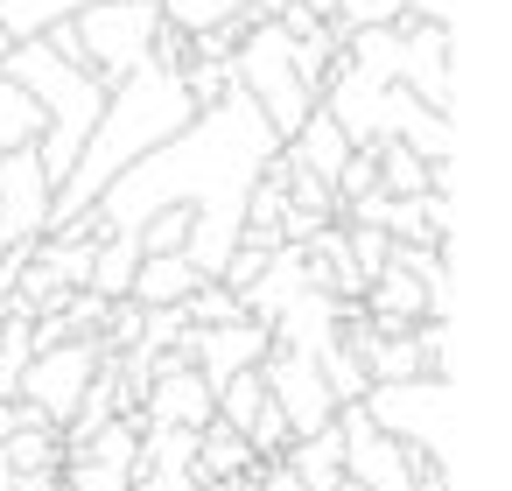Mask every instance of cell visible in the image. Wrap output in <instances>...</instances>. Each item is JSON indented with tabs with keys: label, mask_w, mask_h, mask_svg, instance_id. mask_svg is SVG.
Listing matches in <instances>:
<instances>
[{
	"label": "cell",
	"mask_w": 512,
	"mask_h": 491,
	"mask_svg": "<svg viewBox=\"0 0 512 491\" xmlns=\"http://www.w3.org/2000/svg\"><path fill=\"white\" fill-rule=\"evenodd\" d=\"M211 407H218V421H232V428L246 435V428L260 421V407H267V379H260V365L218 379V386H211Z\"/></svg>",
	"instance_id": "17"
},
{
	"label": "cell",
	"mask_w": 512,
	"mask_h": 491,
	"mask_svg": "<svg viewBox=\"0 0 512 491\" xmlns=\"http://www.w3.org/2000/svg\"><path fill=\"white\" fill-rule=\"evenodd\" d=\"M260 379H267V400H274V407H281V421H288V442H295V435H316V428H330V421H337V393L323 386V372H316V358H309V351L267 344Z\"/></svg>",
	"instance_id": "8"
},
{
	"label": "cell",
	"mask_w": 512,
	"mask_h": 491,
	"mask_svg": "<svg viewBox=\"0 0 512 491\" xmlns=\"http://www.w3.org/2000/svg\"><path fill=\"white\" fill-rule=\"evenodd\" d=\"M197 281H211V274H197L190 253H141V267H134V281H127V302H141V309H176Z\"/></svg>",
	"instance_id": "13"
},
{
	"label": "cell",
	"mask_w": 512,
	"mask_h": 491,
	"mask_svg": "<svg viewBox=\"0 0 512 491\" xmlns=\"http://www.w3.org/2000/svg\"><path fill=\"white\" fill-rule=\"evenodd\" d=\"M274 148H281L274 127L260 120V106H253V99L239 92V78H232V92H225L218 106H197L190 127H176L162 148H148L141 162H127L85 211H99L106 232H134V225H148L155 211L183 204V211H190L183 253H190L197 274H218L225 253L239 246L246 190H253V176L274 162Z\"/></svg>",
	"instance_id": "1"
},
{
	"label": "cell",
	"mask_w": 512,
	"mask_h": 491,
	"mask_svg": "<svg viewBox=\"0 0 512 491\" xmlns=\"http://www.w3.org/2000/svg\"><path fill=\"white\" fill-rule=\"evenodd\" d=\"M134 267H141V232H99L85 288H92V295H106V302H127V281H134Z\"/></svg>",
	"instance_id": "15"
},
{
	"label": "cell",
	"mask_w": 512,
	"mask_h": 491,
	"mask_svg": "<svg viewBox=\"0 0 512 491\" xmlns=\"http://www.w3.org/2000/svg\"><path fill=\"white\" fill-rule=\"evenodd\" d=\"M99 358H106V344L99 337H64V344H43L29 365H22V400L29 407H43V421L50 428H64L71 414H78V400H85V386L99 379Z\"/></svg>",
	"instance_id": "7"
},
{
	"label": "cell",
	"mask_w": 512,
	"mask_h": 491,
	"mask_svg": "<svg viewBox=\"0 0 512 491\" xmlns=\"http://www.w3.org/2000/svg\"><path fill=\"white\" fill-rule=\"evenodd\" d=\"M155 8H162V22H169V29L197 36V29H218V22H232V15H239V0H155Z\"/></svg>",
	"instance_id": "23"
},
{
	"label": "cell",
	"mask_w": 512,
	"mask_h": 491,
	"mask_svg": "<svg viewBox=\"0 0 512 491\" xmlns=\"http://www.w3.org/2000/svg\"><path fill=\"white\" fill-rule=\"evenodd\" d=\"M337 435H344V477L358 491H414V470H421L414 449L393 442L386 428H372V414L358 400L337 407Z\"/></svg>",
	"instance_id": "9"
},
{
	"label": "cell",
	"mask_w": 512,
	"mask_h": 491,
	"mask_svg": "<svg viewBox=\"0 0 512 491\" xmlns=\"http://www.w3.org/2000/svg\"><path fill=\"white\" fill-rule=\"evenodd\" d=\"M372 155H379V190H386V197H414V190H428V162H421L414 148L379 141Z\"/></svg>",
	"instance_id": "21"
},
{
	"label": "cell",
	"mask_w": 512,
	"mask_h": 491,
	"mask_svg": "<svg viewBox=\"0 0 512 491\" xmlns=\"http://www.w3.org/2000/svg\"><path fill=\"white\" fill-rule=\"evenodd\" d=\"M267 344H274V330H267V323H253V316H232V323L190 330V365H197V372L218 386V379H232V372L260 365V358H267Z\"/></svg>",
	"instance_id": "11"
},
{
	"label": "cell",
	"mask_w": 512,
	"mask_h": 491,
	"mask_svg": "<svg viewBox=\"0 0 512 491\" xmlns=\"http://www.w3.org/2000/svg\"><path fill=\"white\" fill-rule=\"evenodd\" d=\"M337 225H344V218H337ZM344 246H351L358 274L372 281V274L386 267V253H393V232H379V225H344Z\"/></svg>",
	"instance_id": "24"
},
{
	"label": "cell",
	"mask_w": 512,
	"mask_h": 491,
	"mask_svg": "<svg viewBox=\"0 0 512 491\" xmlns=\"http://www.w3.org/2000/svg\"><path fill=\"white\" fill-rule=\"evenodd\" d=\"M0 71H8V78L43 106L36 162H43L50 190H57V183L71 176V162H78V148H85V134H92V120H99V106H106V85H99L92 71L64 64L43 36H15V43H8V57H0Z\"/></svg>",
	"instance_id": "3"
},
{
	"label": "cell",
	"mask_w": 512,
	"mask_h": 491,
	"mask_svg": "<svg viewBox=\"0 0 512 491\" xmlns=\"http://www.w3.org/2000/svg\"><path fill=\"white\" fill-rule=\"evenodd\" d=\"M155 29H162V8L155 0H85L71 15V36H78V64L113 92L127 71H141L155 57Z\"/></svg>",
	"instance_id": "5"
},
{
	"label": "cell",
	"mask_w": 512,
	"mask_h": 491,
	"mask_svg": "<svg viewBox=\"0 0 512 491\" xmlns=\"http://www.w3.org/2000/svg\"><path fill=\"white\" fill-rule=\"evenodd\" d=\"M183 316H190V330H211V323H232V316H246V309H239V295H232L225 281H197V288L183 295Z\"/></svg>",
	"instance_id": "22"
},
{
	"label": "cell",
	"mask_w": 512,
	"mask_h": 491,
	"mask_svg": "<svg viewBox=\"0 0 512 491\" xmlns=\"http://www.w3.org/2000/svg\"><path fill=\"white\" fill-rule=\"evenodd\" d=\"M281 8H295V0H239V22L253 29V22H274Z\"/></svg>",
	"instance_id": "26"
},
{
	"label": "cell",
	"mask_w": 512,
	"mask_h": 491,
	"mask_svg": "<svg viewBox=\"0 0 512 491\" xmlns=\"http://www.w3.org/2000/svg\"><path fill=\"white\" fill-rule=\"evenodd\" d=\"M414 22H456V0H407Z\"/></svg>",
	"instance_id": "27"
},
{
	"label": "cell",
	"mask_w": 512,
	"mask_h": 491,
	"mask_svg": "<svg viewBox=\"0 0 512 491\" xmlns=\"http://www.w3.org/2000/svg\"><path fill=\"white\" fill-rule=\"evenodd\" d=\"M246 491H309V484H302L281 456H267V463H253V484H246Z\"/></svg>",
	"instance_id": "25"
},
{
	"label": "cell",
	"mask_w": 512,
	"mask_h": 491,
	"mask_svg": "<svg viewBox=\"0 0 512 491\" xmlns=\"http://www.w3.org/2000/svg\"><path fill=\"white\" fill-rule=\"evenodd\" d=\"M78 8H85V0H0V29H8V43L15 36H43L50 22H64Z\"/></svg>",
	"instance_id": "20"
},
{
	"label": "cell",
	"mask_w": 512,
	"mask_h": 491,
	"mask_svg": "<svg viewBox=\"0 0 512 491\" xmlns=\"http://www.w3.org/2000/svg\"><path fill=\"white\" fill-rule=\"evenodd\" d=\"M316 372H323V386L337 393V407H344V400H365V386H372V379H365V365H358V351L344 344V330L316 351Z\"/></svg>",
	"instance_id": "19"
},
{
	"label": "cell",
	"mask_w": 512,
	"mask_h": 491,
	"mask_svg": "<svg viewBox=\"0 0 512 491\" xmlns=\"http://www.w3.org/2000/svg\"><path fill=\"white\" fill-rule=\"evenodd\" d=\"M414 491H449V463H421L414 470Z\"/></svg>",
	"instance_id": "28"
},
{
	"label": "cell",
	"mask_w": 512,
	"mask_h": 491,
	"mask_svg": "<svg viewBox=\"0 0 512 491\" xmlns=\"http://www.w3.org/2000/svg\"><path fill=\"white\" fill-rule=\"evenodd\" d=\"M232 78H239V92L260 106V120L274 127V141H288V134L316 113V85L295 71V50H288V29H281V22H253V29L232 43Z\"/></svg>",
	"instance_id": "4"
},
{
	"label": "cell",
	"mask_w": 512,
	"mask_h": 491,
	"mask_svg": "<svg viewBox=\"0 0 512 491\" xmlns=\"http://www.w3.org/2000/svg\"><path fill=\"white\" fill-rule=\"evenodd\" d=\"M0 57H8V29H0Z\"/></svg>",
	"instance_id": "29"
},
{
	"label": "cell",
	"mask_w": 512,
	"mask_h": 491,
	"mask_svg": "<svg viewBox=\"0 0 512 491\" xmlns=\"http://www.w3.org/2000/svg\"><path fill=\"white\" fill-rule=\"evenodd\" d=\"M190 120H197V99L183 92V71H169V64L127 71V78L106 92V106H99L92 134H85L71 176L50 190V225H57V218H78L127 162H141L148 148H162V141H169L176 127H190ZM50 225H43V232H50Z\"/></svg>",
	"instance_id": "2"
},
{
	"label": "cell",
	"mask_w": 512,
	"mask_h": 491,
	"mask_svg": "<svg viewBox=\"0 0 512 491\" xmlns=\"http://www.w3.org/2000/svg\"><path fill=\"white\" fill-rule=\"evenodd\" d=\"M141 421H162V428H204L218 407H211V379L197 372V365H169V372H155L148 386H141V407H134Z\"/></svg>",
	"instance_id": "12"
},
{
	"label": "cell",
	"mask_w": 512,
	"mask_h": 491,
	"mask_svg": "<svg viewBox=\"0 0 512 491\" xmlns=\"http://www.w3.org/2000/svg\"><path fill=\"white\" fill-rule=\"evenodd\" d=\"M253 463H260V456H253V442H246L232 421L211 414V421L197 428V477H246Z\"/></svg>",
	"instance_id": "16"
},
{
	"label": "cell",
	"mask_w": 512,
	"mask_h": 491,
	"mask_svg": "<svg viewBox=\"0 0 512 491\" xmlns=\"http://www.w3.org/2000/svg\"><path fill=\"white\" fill-rule=\"evenodd\" d=\"M0 456H8V470H64V435L50 421H36V428L0 435Z\"/></svg>",
	"instance_id": "18"
},
{
	"label": "cell",
	"mask_w": 512,
	"mask_h": 491,
	"mask_svg": "<svg viewBox=\"0 0 512 491\" xmlns=\"http://www.w3.org/2000/svg\"><path fill=\"white\" fill-rule=\"evenodd\" d=\"M281 463H288L309 491H337V484H344V435H337V421L316 428V435H295V442L281 449Z\"/></svg>",
	"instance_id": "14"
},
{
	"label": "cell",
	"mask_w": 512,
	"mask_h": 491,
	"mask_svg": "<svg viewBox=\"0 0 512 491\" xmlns=\"http://www.w3.org/2000/svg\"><path fill=\"white\" fill-rule=\"evenodd\" d=\"M358 407L372 414V428H386L393 442H407L414 463H449V442H442V428H449V379H435V372L372 379Z\"/></svg>",
	"instance_id": "6"
},
{
	"label": "cell",
	"mask_w": 512,
	"mask_h": 491,
	"mask_svg": "<svg viewBox=\"0 0 512 491\" xmlns=\"http://www.w3.org/2000/svg\"><path fill=\"white\" fill-rule=\"evenodd\" d=\"M393 36H400V71H393V85H407L421 106L449 113V106H456V85H449V22H414V15H400Z\"/></svg>",
	"instance_id": "10"
}]
</instances>
